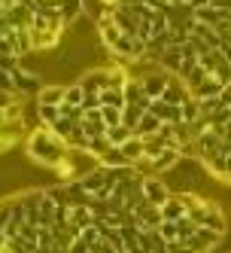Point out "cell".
Instances as JSON below:
<instances>
[{"mask_svg": "<svg viewBox=\"0 0 231 253\" xmlns=\"http://www.w3.org/2000/svg\"><path fill=\"white\" fill-rule=\"evenodd\" d=\"M25 150H28V156L37 162V165H43V168H58L61 162L70 156L67 140L58 137L55 131H49L46 125H40L37 131H31V134H28Z\"/></svg>", "mask_w": 231, "mask_h": 253, "instance_id": "cell-1", "label": "cell"}, {"mask_svg": "<svg viewBox=\"0 0 231 253\" xmlns=\"http://www.w3.org/2000/svg\"><path fill=\"white\" fill-rule=\"evenodd\" d=\"M170 195H173V192L167 189V183H165V180H158L155 174H146V177H143V202H146V205L162 208V205L167 202Z\"/></svg>", "mask_w": 231, "mask_h": 253, "instance_id": "cell-2", "label": "cell"}, {"mask_svg": "<svg viewBox=\"0 0 231 253\" xmlns=\"http://www.w3.org/2000/svg\"><path fill=\"white\" fill-rule=\"evenodd\" d=\"M76 83L82 85L85 95H100L103 88H106V67H92V70H85Z\"/></svg>", "mask_w": 231, "mask_h": 253, "instance_id": "cell-3", "label": "cell"}, {"mask_svg": "<svg viewBox=\"0 0 231 253\" xmlns=\"http://www.w3.org/2000/svg\"><path fill=\"white\" fill-rule=\"evenodd\" d=\"M204 226L213 229V232H219V235L228 232V216L222 213V208L216 202H207V198H204Z\"/></svg>", "mask_w": 231, "mask_h": 253, "instance_id": "cell-4", "label": "cell"}, {"mask_svg": "<svg viewBox=\"0 0 231 253\" xmlns=\"http://www.w3.org/2000/svg\"><path fill=\"white\" fill-rule=\"evenodd\" d=\"M146 113H152L158 122H170V125H180V122H183L180 107H170V104H167V101H162V98L149 101V110H146Z\"/></svg>", "mask_w": 231, "mask_h": 253, "instance_id": "cell-5", "label": "cell"}, {"mask_svg": "<svg viewBox=\"0 0 231 253\" xmlns=\"http://www.w3.org/2000/svg\"><path fill=\"white\" fill-rule=\"evenodd\" d=\"M134 223L140 226V229H158L165 220H162V208H155V205H140V208H134Z\"/></svg>", "mask_w": 231, "mask_h": 253, "instance_id": "cell-6", "label": "cell"}, {"mask_svg": "<svg viewBox=\"0 0 231 253\" xmlns=\"http://www.w3.org/2000/svg\"><path fill=\"white\" fill-rule=\"evenodd\" d=\"M12 80H15V88H19V95L25 98V95H37L40 92V77L37 74H31V70H25V67H19V70H15V74H12Z\"/></svg>", "mask_w": 231, "mask_h": 253, "instance_id": "cell-7", "label": "cell"}, {"mask_svg": "<svg viewBox=\"0 0 231 253\" xmlns=\"http://www.w3.org/2000/svg\"><path fill=\"white\" fill-rule=\"evenodd\" d=\"M61 40V34L55 31H49V28H31V46L37 49V52H49V49H55Z\"/></svg>", "mask_w": 231, "mask_h": 253, "instance_id": "cell-8", "label": "cell"}, {"mask_svg": "<svg viewBox=\"0 0 231 253\" xmlns=\"http://www.w3.org/2000/svg\"><path fill=\"white\" fill-rule=\"evenodd\" d=\"M64 88L61 83H49L37 92V107H61L64 104Z\"/></svg>", "mask_w": 231, "mask_h": 253, "instance_id": "cell-9", "label": "cell"}, {"mask_svg": "<svg viewBox=\"0 0 231 253\" xmlns=\"http://www.w3.org/2000/svg\"><path fill=\"white\" fill-rule=\"evenodd\" d=\"M122 92H125V104H134V107H143V110H149V98H146V92H143V83H140L137 77H131L128 85L122 88Z\"/></svg>", "mask_w": 231, "mask_h": 253, "instance_id": "cell-10", "label": "cell"}, {"mask_svg": "<svg viewBox=\"0 0 231 253\" xmlns=\"http://www.w3.org/2000/svg\"><path fill=\"white\" fill-rule=\"evenodd\" d=\"M192 92L186 88V83L180 80V77H170V83H167V88H165V95H162V101H167L170 107H180L186 98H189Z\"/></svg>", "mask_w": 231, "mask_h": 253, "instance_id": "cell-11", "label": "cell"}, {"mask_svg": "<svg viewBox=\"0 0 231 253\" xmlns=\"http://www.w3.org/2000/svg\"><path fill=\"white\" fill-rule=\"evenodd\" d=\"M222 88H225V85H222L216 77H213V74H207V80H204L198 88H195L192 95L198 98V101H207V98H222Z\"/></svg>", "mask_w": 231, "mask_h": 253, "instance_id": "cell-12", "label": "cell"}, {"mask_svg": "<svg viewBox=\"0 0 231 253\" xmlns=\"http://www.w3.org/2000/svg\"><path fill=\"white\" fill-rule=\"evenodd\" d=\"M122 156H125L131 165H137V162H143V137H137V134H131L125 143H122Z\"/></svg>", "mask_w": 231, "mask_h": 253, "instance_id": "cell-13", "label": "cell"}, {"mask_svg": "<svg viewBox=\"0 0 231 253\" xmlns=\"http://www.w3.org/2000/svg\"><path fill=\"white\" fill-rule=\"evenodd\" d=\"M183 216H186V208L180 202V195H170L167 202L162 205V220L165 223H176V220H183Z\"/></svg>", "mask_w": 231, "mask_h": 253, "instance_id": "cell-14", "label": "cell"}, {"mask_svg": "<svg viewBox=\"0 0 231 253\" xmlns=\"http://www.w3.org/2000/svg\"><path fill=\"white\" fill-rule=\"evenodd\" d=\"M58 12H61V19L70 25V22H76L85 12V0H58Z\"/></svg>", "mask_w": 231, "mask_h": 253, "instance_id": "cell-15", "label": "cell"}, {"mask_svg": "<svg viewBox=\"0 0 231 253\" xmlns=\"http://www.w3.org/2000/svg\"><path fill=\"white\" fill-rule=\"evenodd\" d=\"M195 22L198 25H207V28H219L225 22V15L216 9V6H201V9H195Z\"/></svg>", "mask_w": 231, "mask_h": 253, "instance_id": "cell-16", "label": "cell"}, {"mask_svg": "<svg viewBox=\"0 0 231 253\" xmlns=\"http://www.w3.org/2000/svg\"><path fill=\"white\" fill-rule=\"evenodd\" d=\"M98 165H103V168H134L131 162L122 156V150H119V147H110L103 156H98Z\"/></svg>", "mask_w": 231, "mask_h": 253, "instance_id": "cell-17", "label": "cell"}, {"mask_svg": "<svg viewBox=\"0 0 231 253\" xmlns=\"http://www.w3.org/2000/svg\"><path fill=\"white\" fill-rule=\"evenodd\" d=\"M67 223L73 226V229H88V226H95L98 220H95V213L88 211V208H70V216H67Z\"/></svg>", "mask_w": 231, "mask_h": 253, "instance_id": "cell-18", "label": "cell"}, {"mask_svg": "<svg viewBox=\"0 0 231 253\" xmlns=\"http://www.w3.org/2000/svg\"><path fill=\"white\" fill-rule=\"evenodd\" d=\"M146 116V110L143 107H134V104H125L122 107V125L125 128H131V131H137V125H140V119Z\"/></svg>", "mask_w": 231, "mask_h": 253, "instance_id": "cell-19", "label": "cell"}, {"mask_svg": "<svg viewBox=\"0 0 231 253\" xmlns=\"http://www.w3.org/2000/svg\"><path fill=\"white\" fill-rule=\"evenodd\" d=\"M180 113H183V122L186 125H192L195 119H198L201 116V107H198V98H195V95H189L183 104H180Z\"/></svg>", "mask_w": 231, "mask_h": 253, "instance_id": "cell-20", "label": "cell"}, {"mask_svg": "<svg viewBox=\"0 0 231 253\" xmlns=\"http://www.w3.org/2000/svg\"><path fill=\"white\" fill-rule=\"evenodd\" d=\"M100 107H116V110H122V107H125V92L103 88V92H100Z\"/></svg>", "mask_w": 231, "mask_h": 253, "instance_id": "cell-21", "label": "cell"}, {"mask_svg": "<svg viewBox=\"0 0 231 253\" xmlns=\"http://www.w3.org/2000/svg\"><path fill=\"white\" fill-rule=\"evenodd\" d=\"M158 128H162V122H158L152 113H146L143 119H140V125H137V137H149V134H158Z\"/></svg>", "mask_w": 231, "mask_h": 253, "instance_id": "cell-22", "label": "cell"}, {"mask_svg": "<svg viewBox=\"0 0 231 253\" xmlns=\"http://www.w3.org/2000/svg\"><path fill=\"white\" fill-rule=\"evenodd\" d=\"M219 61H222V52L219 49H207V52H201V55H198V67H204L207 74H213Z\"/></svg>", "mask_w": 231, "mask_h": 253, "instance_id": "cell-23", "label": "cell"}, {"mask_svg": "<svg viewBox=\"0 0 231 253\" xmlns=\"http://www.w3.org/2000/svg\"><path fill=\"white\" fill-rule=\"evenodd\" d=\"M131 134H134L131 128H125V125H116V128H106V143H110V147H122V143H125Z\"/></svg>", "mask_w": 231, "mask_h": 253, "instance_id": "cell-24", "label": "cell"}, {"mask_svg": "<svg viewBox=\"0 0 231 253\" xmlns=\"http://www.w3.org/2000/svg\"><path fill=\"white\" fill-rule=\"evenodd\" d=\"M204 80H207V70H204V67H198V64H195V67L189 70V74L183 77V83H186V88H189V92H195V88H198Z\"/></svg>", "mask_w": 231, "mask_h": 253, "instance_id": "cell-25", "label": "cell"}, {"mask_svg": "<svg viewBox=\"0 0 231 253\" xmlns=\"http://www.w3.org/2000/svg\"><path fill=\"white\" fill-rule=\"evenodd\" d=\"M82 98H85V92H82L79 83H70V85L64 88V104H70V107H82Z\"/></svg>", "mask_w": 231, "mask_h": 253, "instance_id": "cell-26", "label": "cell"}, {"mask_svg": "<svg viewBox=\"0 0 231 253\" xmlns=\"http://www.w3.org/2000/svg\"><path fill=\"white\" fill-rule=\"evenodd\" d=\"M201 226L195 223V220H189V216H183V220H176V232H180V241L186 244L189 238H195V232H198Z\"/></svg>", "mask_w": 231, "mask_h": 253, "instance_id": "cell-27", "label": "cell"}, {"mask_svg": "<svg viewBox=\"0 0 231 253\" xmlns=\"http://www.w3.org/2000/svg\"><path fill=\"white\" fill-rule=\"evenodd\" d=\"M0 92H3V95H12V98H22L19 88H15V80H12L9 70H0Z\"/></svg>", "mask_w": 231, "mask_h": 253, "instance_id": "cell-28", "label": "cell"}, {"mask_svg": "<svg viewBox=\"0 0 231 253\" xmlns=\"http://www.w3.org/2000/svg\"><path fill=\"white\" fill-rule=\"evenodd\" d=\"M73 128H76V122H70L67 116H61L58 122H52V125H49V131H55V134H58V137H64V140H67V134L73 131Z\"/></svg>", "mask_w": 231, "mask_h": 253, "instance_id": "cell-29", "label": "cell"}, {"mask_svg": "<svg viewBox=\"0 0 231 253\" xmlns=\"http://www.w3.org/2000/svg\"><path fill=\"white\" fill-rule=\"evenodd\" d=\"M100 116L106 122V128H116V125H122V110H116V107H100Z\"/></svg>", "mask_w": 231, "mask_h": 253, "instance_id": "cell-30", "label": "cell"}, {"mask_svg": "<svg viewBox=\"0 0 231 253\" xmlns=\"http://www.w3.org/2000/svg\"><path fill=\"white\" fill-rule=\"evenodd\" d=\"M213 77H216L222 85H228V83H231V61H225V58H222V61L216 64V70H213Z\"/></svg>", "mask_w": 231, "mask_h": 253, "instance_id": "cell-31", "label": "cell"}, {"mask_svg": "<svg viewBox=\"0 0 231 253\" xmlns=\"http://www.w3.org/2000/svg\"><path fill=\"white\" fill-rule=\"evenodd\" d=\"M158 232H162V238L170 244V241H180V232H176V223H162L158 226Z\"/></svg>", "mask_w": 231, "mask_h": 253, "instance_id": "cell-32", "label": "cell"}, {"mask_svg": "<svg viewBox=\"0 0 231 253\" xmlns=\"http://www.w3.org/2000/svg\"><path fill=\"white\" fill-rule=\"evenodd\" d=\"M67 253H92V244H85L82 238H76L73 244H70V247H67Z\"/></svg>", "mask_w": 231, "mask_h": 253, "instance_id": "cell-33", "label": "cell"}, {"mask_svg": "<svg viewBox=\"0 0 231 253\" xmlns=\"http://www.w3.org/2000/svg\"><path fill=\"white\" fill-rule=\"evenodd\" d=\"M100 107V95H85L82 98V110H98Z\"/></svg>", "mask_w": 231, "mask_h": 253, "instance_id": "cell-34", "label": "cell"}, {"mask_svg": "<svg viewBox=\"0 0 231 253\" xmlns=\"http://www.w3.org/2000/svg\"><path fill=\"white\" fill-rule=\"evenodd\" d=\"M92 253H116V250H113V244H110V241H103V238H98V241L92 244Z\"/></svg>", "mask_w": 231, "mask_h": 253, "instance_id": "cell-35", "label": "cell"}, {"mask_svg": "<svg viewBox=\"0 0 231 253\" xmlns=\"http://www.w3.org/2000/svg\"><path fill=\"white\" fill-rule=\"evenodd\" d=\"M6 223H9V198L0 202V229H6Z\"/></svg>", "mask_w": 231, "mask_h": 253, "instance_id": "cell-36", "label": "cell"}, {"mask_svg": "<svg viewBox=\"0 0 231 253\" xmlns=\"http://www.w3.org/2000/svg\"><path fill=\"white\" fill-rule=\"evenodd\" d=\"M216 34L222 37V43H231V22H222V25L216 28Z\"/></svg>", "mask_w": 231, "mask_h": 253, "instance_id": "cell-37", "label": "cell"}, {"mask_svg": "<svg viewBox=\"0 0 231 253\" xmlns=\"http://www.w3.org/2000/svg\"><path fill=\"white\" fill-rule=\"evenodd\" d=\"M186 3H189L192 9H201V6H210V0H186Z\"/></svg>", "mask_w": 231, "mask_h": 253, "instance_id": "cell-38", "label": "cell"}, {"mask_svg": "<svg viewBox=\"0 0 231 253\" xmlns=\"http://www.w3.org/2000/svg\"><path fill=\"white\" fill-rule=\"evenodd\" d=\"M222 104H228V107H231V83L222 88Z\"/></svg>", "mask_w": 231, "mask_h": 253, "instance_id": "cell-39", "label": "cell"}, {"mask_svg": "<svg viewBox=\"0 0 231 253\" xmlns=\"http://www.w3.org/2000/svg\"><path fill=\"white\" fill-rule=\"evenodd\" d=\"M225 183H231V156H228V180H225Z\"/></svg>", "mask_w": 231, "mask_h": 253, "instance_id": "cell-40", "label": "cell"}, {"mask_svg": "<svg viewBox=\"0 0 231 253\" xmlns=\"http://www.w3.org/2000/svg\"><path fill=\"white\" fill-rule=\"evenodd\" d=\"M6 244V235H3V229H0V247H3Z\"/></svg>", "mask_w": 231, "mask_h": 253, "instance_id": "cell-41", "label": "cell"}, {"mask_svg": "<svg viewBox=\"0 0 231 253\" xmlns=\"http://www.w3.org/2000/svg\"><path fill=\"white\" fill-rule=\"evenodd\" d=\"M122 253H128V250H122Z\"/></svg>", "mask_w": 231, "mask_h": 253, "instance_id": "cell-42", "label": "cell"}]
</instances>
